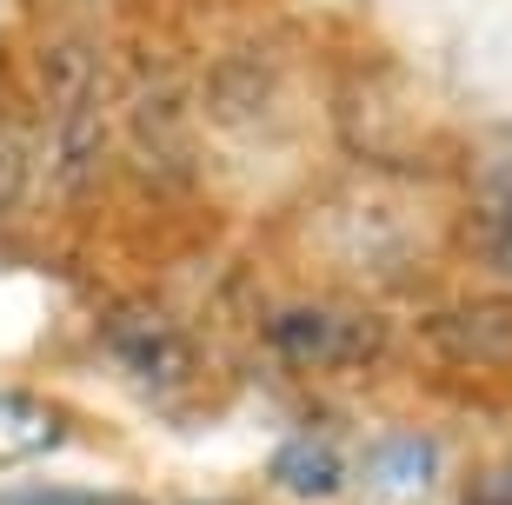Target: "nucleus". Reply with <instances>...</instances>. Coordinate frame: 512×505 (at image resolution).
Instances as JSON below:
<instances>
[{
	"instance_id": "1",
	"label": "nucleus",
	"mask_w": 512,
	"mask_h": 505,
	"mask_svg": "<svg viewBox=\"0 0 512 505\" xmlns=\"http://www.w3.org/2000/svg\"><path fill=\"white\" fill-rule=\"evenodd\" d=\"M40 87H47V180H54L60 200H74L100 167V140H107V120H100V60L87 40L60 34L40 60Z\"/></svg>"
},
{
	"instance_id": "2",
	"label": "nucleus",
	"mask_w": 512,
	"mask_h": 505,
	"mask_svg": "<svg viewBox=\"0 0 512 505\" xmlns=\"http://www.w3.org/2000/svg\"><path fill=\"white\" fill-rule=\"evenodd\" d=\"M100 339H107V359H114L120 373H127L140 393H153V399L187 393L193 373H200L193 339L180 333L167 313H147V306H120V313H107Z\"/></svg>"
},
{
	"instance_id": "3",
	"label": "nucleus",
	"mask_w": 512,
	"mask_h": 505,
	"mask_svg": "<svg viewBox=\"0 0 512 505\" xmlns=\"http://www.w3.org/2000/svg\"><path fill=\"white\" fill-rule=\"evenodd\" d=\"M266 346L286 366H353L380 346V326L353 306H280L266 319Z\"/></svg>"
},
{
	"instance_id": "4",
	"label": "nucleus",
	"mask_w": 512,
	"mask_h": 505,
	"mask_svg": "<svg viewBox=\"0 0 512 505\" xmlns=\"http://www.w3.org/2000/svg\"><path fill=\"white\" fill-rule=\"evenodd\" d=\"M273 479H280L293 499H333L346 486V452L320 432H300V439H286L273 452Z\"/></svg>"
},
{
	"instance_id": "5",
	"label": "nucleus",
	"mask_w": 512,
	"mask_h": 505,
	"mask_svg": "<svg viewBox=\"0 0 512 505\" xmlns=\"http://www.w3.org/2000/svg\"><path fill=\"white\" fill-rule=\"evenodd\" d=\"M67 439V419L40 393H0V466H20V459H40Z\"/></svg>"
},
{
	"instance_id": "6",
	"label": "nucleus",
	"mask_w": 512,
	"mask_h": 505,
	"mask_svg": "<svg viewBox=\"0 0 512 505\" xmlns=\"http://www.w3.org/2000/svg\"><path fill=\"white\" fill-rule=\"evenodd\" d=\"M433 472H439V446H433V439H419V432H393V439H380L373 459H366L373 492H393V499L426 492V486H433Z\"/></svg>"
},
{
	"instance_id": "7",
	"label": "nucleus",
	"mask_w": 512,
	"mask_h": 505,
	"mask_svg": "<svg viewBox=\"0 0 512 505\" xmlns=\"http://www.w3.org/2000/svg\"><path fill=\"white\" fill-rule=\"evenodd\" d=\"M433 339L453 359H506L512 353V313L499 306H459L433 326Z\"/></svg>"
},
{
	"instance_id": "8",
	"label": "nucleus",
	"mask_w": 512,
	"mask_h": 505,
	"mask_svg": "<svg viewBox=\"0 0 512 505\" xmlns=\"http://www.w3.org/2000/svg\"><path fill=\"white\" fill-rule=\"evenodd\" d=\"M473 240L486 260L512 266V167H499L473 200Z\"/></svg>"
},
{
	"instance_id": "9",
	"label": "nucleus",
	"mask_w": 512,
	"mask_h": 505,
	"mask_svg": "<svg viewBox=\"0 0 512 505\" xmlns=\"http://www.w3.org/2000/svg\"><path fill=\"white\" fill-rule=\"evenodd\" d=\"M27 187V140L14 127H0V206H14Z\"/></svg>"
},
{
	"instance_id": "10",
	"label": "nucleus",
	"mask_w": 512,
	"mask_h": 505,
	"mask_svg": "<svg viewBox=\"0 0 512 505\" xmlns=\"http://www.w3.org/2000/svg\"><path fill=\"white\" fill-rule=\"evenodd\" d=\"M0 505H133V499H114V492H67V486H27V492H7Z\"/></svg>"
}]
</instances>
